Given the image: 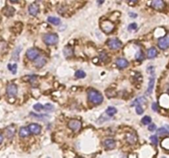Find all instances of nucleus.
I'll list each match as a JSON object with an SVG mask.
<instances>
[{
	"label": "nucleus",
	"mask_w": 169,
	"mask_h": 158,
	"mask_svg": "<svg viewBox=\"0 0 169 158\" xmlns=\"http://www.w3.org/2000/svg\"><path fill=\"white\" fill-rule=\"evenodd\" d=\"M15 133H16V128L13 125H10V126L7 127L5 130H4L5 136L8 137V139H11L12 137H13Z\"/></svg>",
	"instance_id": "10"
},
{
	"label": "nucleus",
	"mask_w": 169,
	"mask_h": 158,
	"mask_svg": "<svg viewBox=\"0 0 169 158\" xmlns=\"http://www.w3.org/2000/svg\"><path fill=\"white\" fill-rule=\"evenodd\" d=\"M135 58L139 61H142L144 59V54L143 53L142 50H138L137 53L135 54Z\"/></svg>",
	"instance_id": "24"
},
{
	"label": "nucleus",
	"mask_w": 169,
	"mask_h": 158,
	"mask_svg": "<svg viewBox=\"0 0 169 158\" xmlns=\"http://www.w3.org/2000/svg\"><path fill=\"white\" fill-rule=\"evenodd\" d=\"M101 28L102 30V32L109 34V33H111L114 31L115 25L109 20H104V21H101Z\"/></svg>",
	"instance_id": "3"
},
{
	"label": "nucleus",
	"mask_w": 169,
	"mask_h": 158,
	"mask_svg": "<svg viewBox=\"0 0 169 158\" xmlns=\"http://www.w3.org/2000/svg\"><path fill=\"white\" fill-rule=\"evenodd\" d=\"M142 124H145V125H148V124H151V121H152V118L149 117V116H144V118H142Z\"/></svg>",
	"instance_id": "28"
},
{
	"label": "nucleus",
	"mask_w": 169,
	"mask_h": 158,
	"mask_svg": "<svg viewBox=\"0 0 169 158\" xmlns=\"http://www.w3.org/2000/svg\"><path fill=\"white\" fill-rule=\"evenodd\" d=\"M126 141L129 144H135L137 142V136L135 133H129L126 135Z\"/></svg>",
	"instance_id": "15"
},
{
	"label": "nucleus",
	"mask_w": 169,
	"mask_h": 158,
	"mask_svg": "<svg viewBox=\"0 0 169 158\" xmlns=\"http://www.w3.org/2000/svg\"><path fill=\"white\" fill-rule=\"evenodd\" d=\"M162 147L164 148H166L167 150H169V137L165 138V139L162 142Z\"/></svg>",
	"instance_id": "31"
},
{
	"label": "nucleus",
	"mask_w": 169,
	"mask_h": 158,
	"mask_svg": "<svg viewBox=\"0 0 169 158\" xmlns=\"http://www.w3.org/2000/svg\"><path fill=\"white\" fill-rule=\"evenodd\" d=\"M28 128H29L31 134H39L41 131V127L37 124H31Z\"/></svg>",
	"instance_id": "11"
},
{
	"label": "nucleus",
	"mask_w": 169,
	"mask_h": 158,
	"mask_svg": "<svg viewBox=\"0 0 169 158\" xmlns=\"http://www.w3.org/2000/svg\"><path fill=\"white\" fill-rule=\"evenodd\" d=\"M40 56V52L39 50L35 49V48H32L27 51V57L29 58L30 60H36L38 57Z\"/></svg>",
	"instance_id": "8"
},
{
	"label": "nucleus",
	"mask_w": 169,
	"mask_h": 158,
	"mask_svg": "<svg viewBox=\"0 0 169 158\" xmlns=\"http://www.w3.org/2000/svg\"><path fill=\"white\" fill-rule=\"evenodd\" d=\"M6 92H7V95H8V97H15L17 94V85L13 84V83H11V84L8 85L7 89H6Z\"/></svg>",
	"instance_id": "6"
},
{
	"label": "nucleus",
	"mask_w": 169,
	"mask_h": 158,
	"mask_svg": "<svg viewBox=\"0 0 169 158\" xmlns=\"http://www.w3.org/2000/svg\"><path fill=\"white\" fill-rule=\"evenodd\" d=\"M99 57H100V58L102 61L106 60V59H107V58H108V56H107V55H106V52H102V53H101L100 55H99Z\"/></svg>",
	"instance_id": "34"
},
{
	"label": "nucleus",
	"mask_w": 169,
	"mask_h": 158,
	"mask_svg": "<svg viewBox=\"0 0 169 158\" xmlns=\"http://www.w3.org/2000/svg\"><path fill=\"white\" fill-rule=\"evenodd\" d=\"M150 140H151V142H152V143H153L154 146H157L158 143H159V140H158L157 136H151Z\"/></svg>",
	"instance_id": "33"
},
{
	"label": "nucleus",
	"mask_w": 169,
	"mask_h": 158,
	"mask_svg": "<svg viewBox=\"0 0 169 158\" xmlns=\"http://www.w3.org/2000/svg\"><path fill=\"white\" fill-rule=\"evenodd\" d=\"M3 13L5 16L12 17L13 16L14 13H15V9L13 7H11V6H7V7H5L3 9Z\"/></svg>",
	"instance_id": "16"
},
{
	"label": "nucleus",
	"mask_w": 169,
	"mask_h": 158,
	"mask_svg": "<svg viewBox=\"0 0 169 158\" xmlns=\"http://www.w3.org/2000/svg\"><path fill=\"white\" fill-rule=\"evenodd\" d=\"M154 82H155V80H154L153 77L150 78L149 82H148V89H147V93H146L147 95H150L151 93H152V92H153V86H154Z\"/></svg>",
	"instance_id": "22"
},
{
	"label": "nucleus",
	"mask_w": 169,
	"mask_h": 158,
	"mask_svg": "<svg viewBox=\"0 0 169 158\" xmlns=\"http://www.w3.org/2000/svg\"><path fill=\"white\" fill-rule=\"evenodd\" d=\"M44 42L48 45H54L59 41V36L56 33H49L43 36Z\"/></svg>",
	"instance_id": "2"
},
{
	"label": "nucleus",
	"mask_w": 169,
	"mask_h": 158,
	"mask_svg": "<svg viewBox=\"0 0 169 158\" xmlns=\"http://www.w3.org/2000/svg\"><path fill=\"white\" fill-rule=\"evenodd\" d=\"M157 134L159 136H163V135L169 134V131L165 128H160L157 130Z\"/></svg>",
	"instance_id": "26"
},
{
	"label": "nucleus",
	"mask_w": 169,
	"mask_h": 158,
	"mask_svg": "<svg viewBox=\"0 0 169 158\" xmlns=\"http://www.w3.org/2000/svg\"><path fill=\"white\" fill-rule=\"evenodd\" d=\"M167 92H168V93H169V87H168V89H167Z\"/></svg>",
	"instance_id": "45"
},
{
	"label": "nucleus",
	"mask_w": 169,
	"mask_h": 158,
	"mask_svg": "<svg viewBox=\"0 0 169 158\" xmlns=\"http://www.w3.org/2000/svg\"><path fill=\"white\" fill-rule=\"evenodd\" d=\"M152 109H153L154 111H159V106L157 105V103H153V105H152Z\"/></svg>",
	"instance_id": "39"
},
{
	"label": "nucleus",
	"mask_w": 169,
	"mask_h": 158,
	"mask_svg": "<svg viewBox=\"0 0 169 158\" xmlns=\"http://www.w3.org/2000/svg\"><path fill=\"white\" fill-rule=\"evenodd\" d=\"M47 21L50 23L53 24V25H56V26H58V25L60 24V19L58 18V17H49L47 18Z\"/></svg>",
	"instance_id": "21"
},
{
	"label": "nucleus",
	"mask_w": 169,
	"mask_h": 158,
	"mask_svg": "<svg viewBox=\"0 0 169 158\" xmlns=\"http://www.w3.org/2000/svg\"><path fill=\"white\" fill-rule=\"evenodd\" d=\"M116 112H117V110L115 107H108L106 111V114L109 116H113L114 115H116Z\"/></svg>",
	"instance_id": "25"
},
{
	"label": "nucleus",
	"mask_w": 169,
	"mask_h": 158,
	"mask_svg": "<svg viewBox=\"0 0 169 158\" xmlns=\"http://www.w3.org/2000/svg\"><path fill=\"white\" fill-rule=\"evenodd\" d=\"M33 108H34L35 111H40L42 109H44V106H43L41 104H40V103H38V104H36V105L33 106Z\"/></svg>",
	"instance_id": "32"
},
{
	"label": "nucleus",
	"mask_w": 169,
	"mask_h": 158,
	"mask_svg": "<svg viewBox=\"0 0 169 158\" xmlns=\"http://www.w3.org/2000/svg\"><path fill=\"white\" fill-rule=\"evenodd\" d=\"M28 11H29V13L32 15V16H36L37 14L39 13V7L36 4V3H32L29 6V8H28Z\"/></svg>",
	"instance_id": "13"
},
{
	"label": "nucleus",
	"mask_w": 169,
	"mask_h": 158,
	"mask_svg": "<svg viewBox=\"0 0 169 158\" xmlns=\"http://www.w3.org/2000/svg\"><path fill=\"white\" fill-rule=\"evenodd\" d=\"M87 98L90 102L94 105H99L103 101L102 95L94 89H91L87 92Z\"/></svg>",
	"instance_id": "1"
},
{
	"label": "nucleus",
	"mask_w": 169,
	"mask_h": 158,
	"mask_svg": "<svg viewBox=\"0 0 169 158\" xmlns=\"http://www.w3.org/2000/svg\"><path fill=\"white\" fill-rule=\"evenodd\" d=\"M151 7L156 10H163L165 8V3L163 0H152L151 1Z\"/></svg>",
	"instance_id": "9"
},
{
	"label": "nucleus",
	"mask_w": 169,
	"mask_h": 158,
	"mask_svg": "<svg viewBox=\"0 0 169 158\" xmlns=\"http://www.w3.org/2000/svg\"><path fill=\"white\" fill-rule=\"evenodd\" d=\"M130 2H133V3H135V2H137V0H129Z\"/></svg>",
	"instance_id": "44"
},
{
	"label": "nucleus",
	"mask_w": 169,
	"mask_h": 158,
	"mask_svg": "<svg viewBox=\"0 0 169 158\" xmlns=\"http://www.w3.org/2000/svg\"><path fill=\"white\" fill-rule=\"evenodd\" d=\"M31 134L29 130V128H26V127H21L20 130H19V136L21 137H28Z\"/></svg>",
	"instance_id": "18"
},
{
	"label": "nucleus",
	"mask_w": 169,
	"mask_h": 158,
	"mask_svg": "<svg viewBox=\"0 0 169 158\" xmlns=\"http://www.w3.org/2000/svg\"><path fill=\"white\" fill-rule=\"evenodd\" d=\"M105 2V0H97V3L99 4V5H101V4H102L103 3Z\"/></svg>",
	"instance_id": "41"
},
{
	"label": "nucleus",
	"mask_w": 169,
	"mask_h": 158,
	"mask_svg": "<svg viewBox=\"0 0 169 158\" xmlns=\"http://www.w3.org/2000/svg\"><path fill=\"white\" fill-rule=\"evenodd\" d=\"M45 63H46V60H45V58H43V57H38V58L36 59V61H35V65H36V68H38V69H40V68H42L43 66L45 65Z\"/></svg>",
	"instance_id": "19"
},
{
	"label": "nucleus",
	"mask_w": 169,
	"mask_h": 158,
	"mask_svg": "<svg viewBox=\"0 0 169 158\" xmlns=\"http://www.w3.org/2000/svg\"><path fill=\"white\" fill-rule=\"evenodd\" d=\"M158 45H159V49L163 50H165L169 48V33L165 36L162 37L158 41Z\"/></svg>",
	"instance_id": "5"
},
{
	"label": "nucleus",
	"mask_w": 169,
	"mask_h": 158,
	"mask_svg": "<svg viewBox=\"0 0 169 158\" xmlns=\"http://www.w3.org/2000/svg\"><path fill=\"white\" fill-rule=\"evenodd\" d=\"M157 55H158V51L154 47L148 49V51H147V58H149V59L155 58Z\"/></svg>",
	"instance_id": "20"
},
{
	"label": "nucleus",
	"mask_w": 169,
	"mask_h": 158,
	"mask_svg": "<svg viewBox=\"0 0 169 158\" xmlns=\"http://www.w3.org/2000/svg\"><path fill=\"white\" fill-rule=\"evenodd\" d=\"M3 135H2V134H0V144H1L2 142H3Z\"/></svg>",
	"instance_id": "42"
},
{
	"label": "nucleus",
	"mask_w": 169,
	"mask_h": 158,
	"mask_svg": "<svg viewBox=\"0 0 169 158\" xmlns=\"http://www.w3.org/2000/svg\"><path fill=\"white\" fill-rule=\"evenodd\" d=\"M106 44L111 50H119L122 46L121 41L118 39H110Z\"/></svg>",
	"instance_id": "7"
},
{
	"label": "nucleus",
	"mask_w": 169,
	"mask_h": 158,
	"mask_svg": "<svg viewBox=\"0 0 169 158\" xmlns=\"http://www.w3.org/2000/svg\"><path fill=\"white\" fill-rule=\"evenodd\" d=\"M137 28V24L136 23H131L128 27V30L129 31H133V30H135Z\"/></svg>",
	"instance_id": "37"
},
{
	"label": "nucleus",
	"mask_w": 169,
	"mask_h": 158,
	"mask_svg": "<svg viewBox=\"0 0 169 158\" xmlns=\"http://www.w3.org/2000/svg\"><path fill=\"white\" fill-rule=\"evenodd\" d=\"M8 68L13 73L16 74L17 69V64H8Z\"/></svg>",
	"instance_id": "30"
},
{
	"label": "nucleus",
	"mask_w": 169,
	"mask_h": 158,
	"mask_svg": "<svg viewBox=\"0 0 169 158\" xmlns=\"http://www.w3.org/2000/svg\"><path fill=\"white\" fill-rule=\"evenodd\" d=\"M143 103H147V100H146L144 96H141V97L137 98V99L132 103V105H131V106H134V105H140V104H143Z\"/></svg>",
	"instance_id": "23"
},
{
	"label": "nucleus",
	"mask_w": 169,
	"mask_h": 158,
	"mask_svg": "<svg viewBox=\"0 0 169 158\" xmlns=\"http://www.w3.org/2000/svg\"><path fill=\"white\" fill-rule=\"evenodd\" d=\"M103 146L106 149L111 150V149H113L116 147V142L113 139H110V138L106 139L103 142Z\"/></svg>",
	"instance_id": "12"
},
{
	"label": "nucleus",
	"mask_w": 169,
	"mask_h": 158,
	"mask_svg": "<svg viewBox=\"0 0 169 158\" xmlns=\"http://www.w3.org/2000/svg\"><path fill=\"white\" fill-rule=\"evenodd\" d=\"M116 65H117V67L119 69H125V68H126L127 66L129 65V62L125 58H117V60H116Z\"/></svg>",
	"instance_id": "14"
},
{
	"label": "nucleus",
	"mask_w": 169,
	"mask_h": 158,
	"mask_svg": "<svg viewBox=\"0 0 169 158\" xmlns=\"http://www.w3.org/2000/svg\"><path fill=\"white\" fill-rule=\"evenodd\" d=\"M75 77H78V78H83V77H86V73L83 70H78L75 73Z\"/></svg>",
	"instance_id": "29"
},
{
	"label": "nucleus",
	"mask_w": 169,
	"mask_h": 158,
	"mask_svg": "<svg viewBox=\"0 0 169 158\" xmlns=\"http://www.w3.org/2000/svg\"><path fill=\"white\" fill-rule=\"evenodd\" d=\"M63 55L66 58H70V57L74 55V49L71 46L67 45V46L63 48Z\"/></svg>",
	"instance_id": "17"
},
{
	"label": "nucleus",
	"mask_w": 169,
	"mask_h": 158,
	"mask_svg": "<svg viewBox=\"0 0 169 158\" xmlns=\"http://www.w3.org/2000/svg\"><path fill=\"white\" fill-rule=\"evenodd\" d=\"M136 112H137L138 115H142L143 112H144V110H143L140 105H136Z\"/></svg>",
	"instance_id": "35"
},
{
	"label": "nucleus",
	"mask_w": 169,
	"mask_h": 158,
	"mask_svg": "<svg viewBox=\"0 0 169 158\" xmlns=\"http://www.w3.org/2000/svg\"><path fill=\"white\" fill-rule=\"evenodd\" d=\"M68 127L74 132H79L82 128V123L79 119H71L68 123Z\"/></svg>",
	"instance_id": "4"
},
{
	"label": "nucleus",
	"mask_w": 169,
	"mask_h": 158,
	"mask_svg": "<svg viewBox=\"0 0 169 158\" xmlns=\"http://www.w3.org/2000/svg\"><path fill=\"white\" fill-rule=\"evenodd\" d=\"M9 1H10V2H12V3H17L18 0H9Z\"/></svg>",
	"instance_id": "43"
},
{
	"label": "nucleus",
	"mask_w": 169,
	"mask_h": 158,
	"mask_svg": "<svg viewBox=\"0 0 169 158\" xmlns=\"http://www.w3.org/2000/svg\"><path fill=\"white\" fill-rule=\"evenodd\" d=\"M44 109H45V111H52L54 110V106L51 104H46V105L44 106Z\"/></svg>",
	"instance_id": "36"
},
{
	"label": "nucleus",
	"mask_w": 169,
	"mask_h": 158,
	"mask_svg": "<svg viewBox=\"0 0 169 158\" xmlns=\"http://www.w3.org/2000/svg\"><path fill=\"white\" fill-rule=\"evenodd\" d=\"M156 129V125L154 124H149V125H148V130L149 131H154Z\"/></svg>",
	"instance_id": "38"
},
{
	"label": "nucleus",
	"mask_w": 169,
	"mask_h": 158,
	"mask_svg": "<svg viewBox=\"0 0 169 158\" xmlns=\"http://www.w3.org/2000/svg\"><path fill=\"white\" fill-rule=\"evenodd\" d=\"M129 17H137V14H135L134 13H129Z\"/></svg>",
	"instance_id": "40"
},
{
	"label": "nucleus",
	"mask_w": 169,
	"mask_h": 158,
	"mask_svg": "<svg viewBox=\"0 0 169 158\" xmlns=\"http://www.w3.org/2000/svg\"><path fill=\"white\" fill-rule=\"evenodd\" d=\"M21 47H18L17 48L16 50H14V52L13 53V60L15 61H17L19 58V52L21 51Z\"/></svg>",
	"instance_id": "27"
}]
</instances>
